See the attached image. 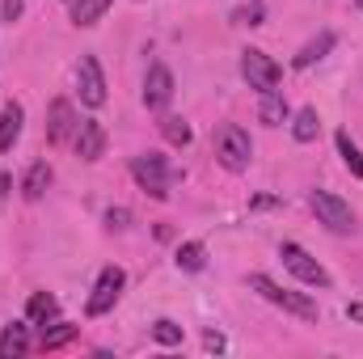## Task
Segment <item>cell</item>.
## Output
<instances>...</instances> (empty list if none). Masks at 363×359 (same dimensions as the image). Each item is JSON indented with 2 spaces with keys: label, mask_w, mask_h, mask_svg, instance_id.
Listing matches in <instances>:
<instances>
[{
  "label": "cell",
  "mask_w": 363,
  "mask_h": 359,
  "mask_svg": "<svg viewBox=\"0 0 363 359\" xmlns=\"http://www.w3.org/2000/svg\"><path fill=\"white\" fill-rule=\"evenodd\" d=\"M279 258H283V267L291 270L300 283H308V287H330V270L321 267L304 245H296V241H283L279 245Z\"/></svg>",
  "instance_id": "cell-3"
},
{
  "label": "cell",
  "mask_w": 363,
  "mask_h": 359,
  "mask_svg": "<svg viewBox=\"0 0 363 359\" xmlns=\"http://www.w3.org/2000/svg\"><path fill=\"white\" fill-rule=\"evenodd\" d=\"M26 317H30V326H43V330H47V321L60 317V300H55L51 292H34L30 304H26Z\"/></svg>",
  "instance_id": "cell-13"
},
{
  "label": "cell",
  "mask_w": 363,
  "mask_h": 359,
  "mask_svg": "<svg viewBox=\"0 0 363 359\" xmlns=\"http://www.w3.org/2000/svg\"><path fill=\"white\" fill-rule=\"evenodd\" d=\"M250 287H254L258 296H267L271 304L287 309V313H296V317H304V321H317V317H321L317 300H308V296H300V292H291V287H279L271 275H250Z\"/></svg>",
  "instance_id": "cell-1"
},
{
  "label": "cell",
  "mask_w": 363,
  "mask_h": 359,
  "mask_svg": "<svg viewBox=\"0 0 363 359\" xmlns=\"http://www.w3.org/2000/svg\"><path fill=\"white\" fill-rule=\"evenodd\" d=\"M0 13H4V21H17V17H21V0H4Z\"/></svg>",
  "instance_id": "cell-27"
},
{
  "label": "cell",
  "mask_w": 363,
  "mask_h": 359,
  "mask_svg": "<svg viewBox=\"0 0 363 359\" xmlns=\"http://www.w3.org/2000/svg\"><path fill=\"white\" fill-rule=\"evenodd\" d=\"M334 140H338V153H342V165L351 170V178H363V153L355 148V140H351L347 131H338Z\"/></svg>",
  "instance_id": "cell-23"
},
{
  "label": "cell",
  "mask_w": 363,
  "mask_h": 359,
  "mask_svg": "<svg viewBox=\"0 0 363 359\" xmlns=\"http://www.w3.org/2000/svg\"><path fill=\"white\" fill-rule=\"evenodd\" d=\"M72 148H77L81 161H97L101 148H106V131H101V123L81 118V123H77V136H72Z\"/></svg>",
  "instance_id": "cell-11"
},
{
  "label": "cell",
  "mask_w": 363,
  "mask_h": 359,
  "mask_svg": "<svg viewBox=\"0 0 363 359\" xmlns=\"http://www.w3.org/2000/svg\"><path fill=\"white\" fill-rule=\"evenodd\" d=\"M47 186H51V165H47V161H34V165L26 170V182H21V194H26L30 203H38V199L47 194Z\"/></svg>",
  "instance_id": "cell-15"
},
{
  "label": "cell",
  "mask_w": 363,
  "mask_h": 359,
  "mask_svg": "<svg viewBox=\"0 0 363 359\" xmlns=\"http://www.w3.org/2000/svg\"><path fill=\"white\" fill-rule=\"evenodd\" d=\"M355 4H359V9H363V0H355Z\"/></svg>",
  "instance_id": "cell-31"
},
{
  "label": "cell",
  "mask_w": 363,
  "mask_h": 359,
  "mask_svg": "<svg viewBox=\"0 0 363 359\" xmlns=\"http://www.w3.org/2000/svg\"><path fill=\"white\" fill-rule=\"evenodd\" d=\"M274 203H279L274 194H258V199H250V207H258V211H262V207H274Z\"/></svg>",
  "instance_id": "cell-29"
},
{
  "label": "cell",
  "mask_w": 363,
  "mask_h": 359,
  "mask_svg": "<svg viewBox=\"0 0 363 359\" xmlns=\"http://www.w3.org/2000/svg\"><path fill=\"white\" fill-rule=\"evenodd\" d=\"M77 114H72V101H64V97H55L51 101V110H47V140L51 144H68L72 136H77Z\"/></svg>",
  "instance_id": "cell-10"
},
{
  "label": "cell",
  "mask_w": 363,
  "mask_h": 359,
  "mask_svg": "<svg viewBox=\"0 0 363 359\" xmlns=\"http://www.w3.org/2000/svg\"><path fill=\"white\" fill-rule=\"evenodd\" d=\"M317 131H321V118H317V110H313V106H304V110H296V114H291V136H296L300 144H313V140H317Z\"/></svg>",
  "instance_id": "cell-18"
},
{
  "label": "cell",
  "mask_w": 363,
  "mask_h": 359,
  "mask_svg": "<svg viewBox=\"0 0 363 359\" xmlns=\"http://www.w3.org/2000/svg\"><path fill=\"white\" fill-rule=\"evenodd\" d=\"M81 334V326H68V321H55V330H43V351H60V347H68L72 338Z\"/></svg>",
  "instance_id": "cell-19"
},
{
  "label": "cell",
  "mask_w": 363,
  "mask_h": 359,
  "mask_svg": "<svg viewBox=\"0 0 363 359\" xmlns=\"http://www.w3.org/2000/svg\"><path fill=\"white\" fill-rule=\"evenodd\" d=\"M68 4H72V0H68Z\"/></svg>",
  "instance_id": "cell-32"
},
{
  "label": "cell",
  "mask_w": 363,
  "mask_h": 359,
  "mask_svg": "<svg viewBox=\"0 0 363 359\" xmlns=\"http://www.w3.org/2000/svg\"><path fill=\"white\" fill-rule=\"evenodd\" d=\"M77 89H81V101L85 106H106V77H101V64L97 55H81V68H77Z\"/></svg>",
  "instance_id": "cell-8"
},
{
  "label": "cell",
  "mask_w": 363,
  "mask_h": 359,
  "mask_svg": "<svg viewBox=\"0 0 363 359\" xmlns=\"http://www.w3.org/2000/svg\"><path fill=\"white\" fill-rule=\"evenodd\" d=\"M157 127H161V136H165L174 148H186V144H190V123H186V118H178V114H165Z\"/></svg>",
  "instance_id": "cell-21"
},
{
  "label": "cell",
  "mask_w": 363,
  "mask_h": 359,
  "mask_svg": "<svg viewBox=\"0 0 363 359\" xmlns=\"http://www.w3.org/2000/svg\"><path fill=\"white\" fill-rule=\"evenodd\" d=\"M174 263H178L182 270H203L207 267V250H203V241H182Z\"/></svg>",
  "instance_id": "cell-22"
},
{
  "label": "cell",
  "mask_w": 363,
  "mask_h": 359,
  "mask_svg": "<svg viewBox=\"0 0 363 359\" xmlns=\"http://www.w3.org/2000/svg\"><path fill=\"white\" fill-rule=\"evenodd\" d=\"M21 123H26V110H21L17 101H4V110H0V153H9V148L17 144Z\"/></svg>",
  "instance_id": "cell-12"
},
{
  "label": "cell",
  "mask_w": 363,
  "mask_h": 359,
  "mask_svg": "<svg viewBox=\"0 0 363 359\" xmlns=\"http://www.w3.org/2000/svg\"><path fill=\"white\" fill-rule=\"evenodd\" d=\"M308 207L317 211V220H321L330 233H351V228H355V211H351V203H342V199L330 194V190H313V194H308Z\"/></svg>",
  "instance_id": "cell-4"
},
{
  "label": "cell",
  "mask_w": 363,
  "mask_h": 359,
  "mask_svg": "<svg viewBox=\"0 0 363 359\" xmlns=\"http://www.w3.org/2000/svg\"><path fill=\"white\" fill-rule=\"evenodd\" d=\"M347 317H351V321H359V326H363V304H359V300H351V304H347Z\"/></svg>",
  "instance_id": "cell-30"
},
{
  "label": "cell",
  "mask_w": 363,
  "mask_h": 359,
  "mask_svg": "<svg viewBox=\"0 0 363 359\" xmlns=\"http://www.w3.org/2000/svg\"><path fill=\"white\" fill-rule=\"evenodd\" d=\"M241 77L250 81V89H258V93H271V89H279V81H283V68L274 64L267 51H245L241 55Z\"/></svg>",
  "instance_id": "cell-5"
},
{
  "label": "cell",
  "mask_w": 363,
  "mask_h": 359,
  "mask_svg": "<svg viewBox=\"0 0 363 359\" xmlns=\"http://www.w3.org/2000/svg\"><path fill=\"white\" fill-rule=\"evenodd\" d=\"M123 287H127V275H123V267H106L101 275H97V287H93V296H89V304H85V313H89V317L110 313V309L118 304Z\"/></svg>",
  "instance_id": "cell-7"
},
{
  "label": "cell",
  "mask_w": 363,
  "mask_h": 359,
  "mask_svg": "<svg viewBox=\"0 0 363 359\" xmlns=\"http://www.w3.org/2000/svg\"><path fill=\"white\" fill-rule=\"evenodd\" d=\"M106 224H110V228H127V224H131V211H127V207H110V211H106Z\"/></svg>",
  "instance_id": "cell-26"
},
{
  "label": "cell",
  "mask_w": 363,
  "mask_h": 359,
  "mask_svg": "<svg viewBox=\"0 0 363 359\" xmlns=\"http://www.w3.org/2000/svg\"><path fill=\"white\" fill-rule=\"evenodd\" d=\"M216 157H220V165L233 170V174L245 170L250 157H254V140H250V131H241L237 123H224L220 136H216Z\"/></svg>",
  "instance_id": "cell-2"
},
{
  "label": "cell",
  "mask_w": 363,
  "mask_h": 359,
  "mask_svg": "<svg viewBox=\"0 0 363 359\" xmlns=\"http://www.w3.org/2000/svg\"><path fill=\"white\" fill-rule=\"evenodd\" d=\"M161 347H182V326L178 321H169V317H161V321H152V330H148Z\"/></svg>",
  "instance_id": "cell-24"
},
{
  "label": "cell",
  "mask_w": 363,
  "mask_h": 359,
  "mask_svg": "<svg viewBox=\"0 0 363 359\" xmlns=\"http://www.w3.org/2000/svg\"><path fill=\"white\" fill-rule=\"evenodd\" d=\"M258 118H262L267 127H279V123H287V118H291V110H287V101H283V93H279V89L262 93V101H258Z\"/></svg>",
  "instance_id": "cell-17"
},
{
  "label": "cell",
  "mask_w": 363,
  "mask_h": 359,
  "mask_svg": "<svg viewBox=\"0 0 363 359\" xmlns=\"http://www.w3.org/2000/svg\"><path fill=\"white\" fill-rule=\"evenodd\" d=\"M262 17H267V4H262V0H250V4H241V9L233 13L237 26H262Z\"/></svg>",
  "instance_id": "cell-25"
},
{
  "label": "cell",
  "mask_w": 363,
  "mask_h": 359,
  "mask_svg": "<svg viewBox=\"0 0 363 359\" xmlns=\"http://www.w3.org/2000/svg\"><path fill=\"white\" fill-rule=\"evenodd\" d=\"M203 343H207V351H224V334H216V330H207Z\"/></svg>",
  "instance_id": "cell-28"
},
{
  "label": "cell",
  "mask_w": 363,
  "mask_h": 359,
  "mask_svg": "<svg viewBox=\"0 0 363 359\" xmlns=\"http://www.w3.org/2000/svg\"><path fill=\"white\" fill-rule=\"evenodd\" d=\"M334 43H338V38H334L330 30H321V34H317L313 43H304V47H300V55H296L291 64H296V68H313L317 60H325V55L334 51Z\"/></svg>",
  "instance_id": "cell-14"
},
{
  "label": "cell",
  "mask_w": 363,
  "mask_h": 359,
  "mask_svg": "<svg viewBox=\"0 0 363 359\" xmlns=\"http://www.w3.org/2000/svg\"><path fill=\"white\" fill-rule=\"evenodd\" d=\"M174 101V72L165 64H152L148 77H144V106L148 110H165Z\"/></svg>",
  "instance_id": "cell-9"
},
{
  "label": "cell",
  "mask_w": 363,
  "mask_h": 359,
  "mask_svg": "<svg viewBox=\"0 0 363 359\" xmlns=\"http://www.w3.org/2000/svg\"><path fill=\"white\" fill-rule=\"evenodd\" d=\"M106 9H110V0H72V21L77 26H97Z\"/></svg>",
  "instance_id": "cell-20"
},
{
  "label": "cell",
  "mask_w": 363,
  "mask_h": 359,
  "mask_svg": "<svg viewBox=\"0 0 363 359\" xmlns=\"http://www.w3.org/2000/svg\"><path fill=\"white\" fill-rule=\"evenodd\" d=\"M131 178L140 182L152 199H165V194H169V165H165V157H157V153L131 157Z\"/></svg>",
  "instance_id": "cell-6"
},
{
  "label": "cell",
  "mask_w": 363,
  "mask_h": 359,
  "mask_svg": "<svg viewBox=\"0 0 363 359\" xmlns=\"http://www.w3.org/2000/svg\"><path fill=\"white\" fill-rule=\"evenodd\" d=\"M30 351V330L26 326H4V334H0V359H17Z\"/></svg>",
  "instance_id": "cell-16"
}]
</instances>
